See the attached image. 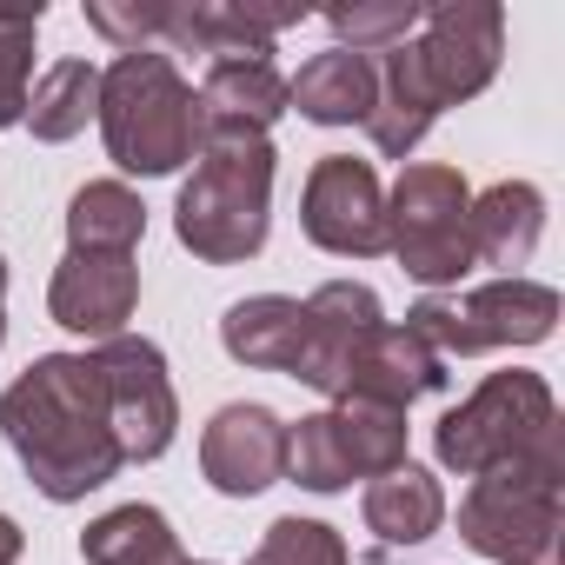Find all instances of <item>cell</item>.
<instances>
[{
    "label": "cell",
    "mask_w": 565,
    "mask_h": 565,
    "mask_svg": "<svg viewBox=\"0 0 565 565\" xmlns=\"http://www.w3.org/2000/svg\"><path fill=\"white\" fill-rule=\"evenodd\" d=\"M386 313H380V294L373 287H360V279H327V287L307 300V347H300V373L294 380H307L313 393H340V373H347V360H353V347L380 327Z\"/></svg>",
    "instance_id": "2e32d148"
},
{
    "label": "cell",
    "mask_w": 565,
    "mask_h": 565,
    "mask_svg": "<svg viewBox=\"0 0 565 565\" xmlns=\"http://www.w3.org/2000/svg\"><path fill=\"white\" fill-rule=\"evenodd\" d=\"M287 479H300L307 492H347L353 486L327 413H307L300 426H287Z\"/></svg>",
    "instance_id": "83f0119b"
},
{
    "label": "cell",
    "mask_w": 565,
    "mask_h": 565,
    "mask_svg": "<svg viewBox=\"0 0 565 565\" xmlns=\"http://www.w3.org/2000/svg\"><path fill=\"white\" fill-rule=\"evenodd\" d=\"M327 419H333V439H340V459L353 479H380V472L406 466V413L340 399V406H327Z\"/></svg>",
    "instance_id": "d4e9b609"
},
{
    "label": "cell",
    "mask_w": 565,
    "mask_h": 565,
    "mask_svg": "<svg viewBox=\"0 0 565 565\" xmlns=\"http://www.w3.org/2000/svg\"><path fill=\"white\" fill-rule=\"evenodd\" d=\"M220 347L253 366V373H300V347H307V300L287 294H253L239 307H226L220 320Z\"/></svg>",
    "instance_id": "d6986e66"
},
{
    "label": "cell",
    "mask_w": 565,
    "mask_h": 565,
    "mask_svg": "<svg viewBox=\"0 0 565 565\" xmlns=\"http://www.w3.org/2000/svg\"><path fill=\"white\" fill-rule=\"evenodd\" d=\"M100 134H107V153L114 167L140 173V180H160V173H180L193 153H200V120H193V87L180 81L173 54L160 47H140V54H120L107 74H100Z\"/></svg>",
    "instance_id": "7a4b0ae2"
},
{
    "label": "cell",
    "mask_w": 565,
    "mask_h": 565,
    "mask_svg": "<svg viewBox=\"0 0 565 565\" xmlns=\"http://www.w3.org/2000/svg\"><path fill=\"white\" fill-rule=\"evenodd\" d=\"M466 206H472V186L459 167L419 160L399 173V186L386 193V253H399L406 279H419V287H459L472 273Z\"/></svg>",
    "instance_id": "8992f818"
},
{
    "label": "cell",
    "mask_w": 565,
    "mask_h": 565,
    "mask_svg": "<svg viewBox=\"0 0 565 565\" xmlns=\"http://www.w3.org/2000/svg\"><path fill=\"white\" fill-rule=\"evenodd\" d=\"M273 147L266 140H220L200 147L193 180L180 186L173 233L206 266H239L266 246L273 226Z\"/></svg>",
    "instance_id": "3957f363"
},
{
    "label": "cell",
    "mask_w": 565,
    "mask_h": 565,
    "mask_svg": "<svg viewBox=\"0 0 565 565\" xmlns=\"http://www.w3.org/2000/svg\"><path fill=\"white\" fill-rule=\"evenodd\" d=\"M545 233V193L532 180H499L466 206V239H472V266H505V279L532 259Z\"/></svg>",
    "instance_id": "ac0fdd59"
},
{
    "label": "cell",
    "mask_w": 565,
    "mask_h": 565,
    "mask_svg": "<svg viewBox=\"0 0 565 565\" xmlns=\"http://www.w3.org/2000/svg\"><path fill=\"white\" fill-rule=\"evenodd\" d=\"M419 81L426 94L446 107L472 100L492 87L499 61H505V14L492 0H446V8H419V41H413Z\"/></svg>",
    "instance_id": "9c48e42d"
},
{
    "label": "cell",
    "mask_w": 565,
    "mask_h": 565,
    "mask_svg": "<svg viewBox=\"0 0 565 565\" xmlns=\"http://www.w3.org/2000/svg\"><path fill=\"white\" fill-rule=\"evenodd\" d=\"M433 452H439V466L459 472V479H479V472H492V466H519V459H552V452H565L552 386H545L539 373H492L486 386H472V399H459V406L439 419Z\"/></svg>",
    "instance_id": "5b68a950"
},
{
    "label": "cell",
    "mask_w": 565,
    "mask_h": 565,
    "mask_svg": "<svg viewBox=\"0 0 565 565\" xmlns=\"http://www.w3.org/2000/svg\"><path fill=\"white\" fill-rule=\"evenodd\" d=\"M307 21L300 0H287V8H239V0H180V8H167V28L160 41L173 47H193V54H213V61H266L273 54V34Z\"/></svg>",
    "instance_id": "9a60e30c"
},
{
    "label": "cell",
    "mask_w": 565,
    "mask_h": 565,
    "mask_svg": "<svg viewBox=\"0 0 565 565\" xmlns=\"http://www.w3.org/2000/svg\"><path fill=\"white\" fill-rule=\"evenodd\" d=\"M94 366H100V386H107V419H114L120 459L127 466L160 459L180 433V399H173V380H167V353L140 333H120V340L94 347Z\"/></svg>",
    "instance_id": "ba28073f"
},
{
    "label": "cell",
    "mask_w": 565,
    "mask_h": 565,
    "mask_svg": "<svg viewBox=\"0 0 565 565\" xmlns=\"http://www.w3.org/2000/svg\"><path fill=\"white\" fill-rule=\"evenodd\" d=\"M200 472L226 499H253L287 479V419L273 406H220L200 433Z\"/></svg>",
    "instance_id": "7c38bea8"
},
{
    "label": "cell",
    "mask_w": 565,
    "mask_h": 565,
    "mask_svg": "<svg viewBox=\"0 0 565 565\" xmlns=\"http://www.w3.org/2000/svg\"><path fill=\"white\" fill-rule=\"evenodd\" d=\"M186 565H206V558H186Z\"/></svg>",
    "instance_id": "d6a6232c"
},
{
    "label": "cell",
    "mask_w": 565,
    "mask_h": 565,
    "mask_svg": "<svg viewBox=\"0 0 565 565\" xmlns=\"http://www.w3.org/2000/svg\"><path fill=\"white\" fill-rule=\"evenodd\" d=\"M0 300H8V259H0ZM0 347H8V313H0Z\"/></svg>",
    "instance_id": "1f68e13d"
},
{
    "label": "cell",
    "mask_w": 565,
    "mask_h": 565,
    "mask_svg": "<svg viewBox=\"0 0 565 565\" xmlns=\"http://www.w3.org/2000/svg\"><path fill=\"white\" fill-rule=\"evenodd\" d=\"M446 380H452V373H446V360H439L433 347H419L406 327H386V320H380V327L353 347L333 406H340V399H366V406H393V413H406L413 399L446 393Z\"/></svg>",
    "instance_id": "4fadbf2b"
},
{
    "label": "cell",
    "mask_w": 565,
    "mask_h": 565,
    "mask_svg": "<svg viewBox=\"0 0 565 565\" xmlns=\"http://www.w3.org/2000/svg\"><path fill=\"white\" fill-rule=\"evenodd\" d=\"M0 433H8L14 459L54 505L100 492L127 466L114 419H107V386H100L94 353H41L0 393Z\"/></svg>",
    "instance_id": "6da1fadb"
},
{
    "label": "cell",
    "mask_w": 565,
    "mask_h": 565,
    "mask_svg": "<svg viewBox=\"0 0 565 565\" xmlns=\"http://www.w3.org/2000/svg\"><path fill=\"white\" fill-rule=\"evenodd\" d=\"M94 114H100V67H94V61H54V67L34 81V94H28V127H34V140H47V147L74 140Z\"/></svg>",
    "instance_id": "cb8c5ba5"
},
{
    "label": "cell",
    "mask_w": 565,
    "mask_h": 565,
    "mask_svg": "<svg viewBox=\"0 0 565 565\" xmlns=\"http://www.w3.org/2000/svg\"><path fill=\"white\" fill-rule=\"evenodd\" d=\"M87 28H94V34H107L120 54H140V47H153V41H160L167 8H160V0H153V8H140V0H87Z\"/></svg>",
    "instance_id": "f546056e"
},
{
    "label": "cell",
    "mask_w": 565,
    "mask_h": 565,
    "mask_svg": "<svg viewBox=\"0 0 565 565\" xmlns=\"http://www.w3.org/2000/svg\"><path fill=\"white\" fill-rule=\"evenodd\" d=\"M300 226L320 253H340V259L386 253V193H380L373 160L320 153L307 173V193H300Z\"/></svg>",
    "instance_id": "30bf717a"
},
{
    "label": "cell",
    "mask_w": 565,
    "mask_h": 565,
    "mask_svg": "<svg viewBox=\"0 0 565 565\" xmlns=\"http://www.w3.org/2000/svg\"><path fill=\"white\" fill-rule=\"evenodd\" d=\"M439 120V100L426 94L419 81V61H413V41L373 54V114H366V134L386 160H406Z\"/></svg>",
    "instance_id": "e0dca14e"
},
{
    "label": "cell",
    "mask_w": 565,
    "mask_h": 565,
    "mask_svg": "<svg viewBox=\"0 0 565 565\" xmlns=\"http://www.w3.org/2000/svg\"><path fill=\"white\" fill-rule=\"evenodd\" d=\"M459 539L499 565H565V452L479 472L459 499Z\"/></svg>",
    "instance_id": "277c9868"
},
{
    "label": "cell",
    "mask_w": 565,
    "mask_h": 565,
    "mask_svg": "<svg viewBox=\"0 0 565 565\" xmlns=\"http://www.w3.org/2000/svg\"><path fill=\"white\" fill-rule=\"evenodd\" d=\"M140 307V266L134 253H87L67 246V259L54 266V287H47V313L54 327L81 333V340H120L127 320Z\"/></svg>",
    "instance_id": "8fae6325"
},
{
    "label": "cell",
    "mask_w": 565,
    "mask_h": 565,
    "mask_svg": "<svg viewBox=\"0 0 565 565\" xmlns=\"http://www.w3.org/2000/svg\"><path fill=\"white\" fill-rule=\"evenodd\" d=\"M287 107H300L320 127H353V120L366 127V114H373V61L366 54H347V47L313 54L287 81Z\"/></svg>",
    "instance_id": "44dd1931"
},
{
    "label": "cell",
    "mask_w": 565,
    "mask_h": 565,
    "mask_svg": "<svg viewBox=\"0 0 565 565\" xmlns=\"http://www.w3.org/2000/svg\"><path fill=\"white\" fill-rule=\"evenodd\" d=\"M360 519H366V532H380V545H426L446 525V492L426 466L406 459V466H393L366 486Z\"/></svg>",
    "instance_id": "ffe728a7"
},
{
    "label": "cell",
    "mask_w": 565,
    "mask_h": 565,
    "mask_svg": "<svg viewBox=\"0 0 565 565\" xmlns=\"http://www.w3.org/2000/svg\"><path fill=\"white\" fill-rule=\"evenodd\" d=\"M81 558L87 565H186L180 532L167 525L160 505H114L81 532Z\"/></svg>",
    "instance_id": "7402d4cb"
},
{
    "label": "cell",
    "mask_w": 565,
    "mask_h": 565,
    "mask_svg": "<svg viewBox=\"0 0 565 565\" xmlns=\"http://www.w3.org/2000/svg\"><path fill=\"white\" fill-rule=\"evenodd\" d=\"M327 28L340 34L347 54H386L399 41H413L419 28V0H353V8H327Z\"/></svg>",
    "instance_id": "484cf974"
},
{
    "label": "cell",
    "mask_w": 565,
    "mask_h": 565,
    "mask_svg": "<svg viewBox=\"0 0 565 565\" xmlns=\"http://www.w3.org/2000/svg\"><path fill=\"white\" fill-rule=\"evenodd\" d=\"M552 327H558V294L525 273L452 294V300L433 294L406 313V333L419 347H433L439 360H466V353H492V347H539V340H552Z\"/></svg>",
    "instance_id": "52a82bcc"
},
{
    "label": "cell",
    "mask_w": 565,
    "mask_h": 565,
    "mask_svg": "<svg viewBox=\"0 0 565 565\" xmlns=\"http://www.w3.org/2000/svg\"><path fill=\"white\" fill-rule=\"evenodd\" d=\"M246 565H353V552H347V539L333 525L287 512V519L266 525V539H259V552Z\"/></svg>",
    "instance_id": "4316f807"
},
{
    "label": "cell",
    "mask_w": 565,
    "mask_h": 565,
    "mask_svg": "<svg viewBox=\"0 0 565 565\" xmlns=\"http://www.w3.org/2000/svg\"><path fill=\"white\" fill-rule=\"evenodd\" d=\"M34 28H41V14H0V127H21L28 120Z\"/></svg>",
    "instance_id": "f1b7e54d"
},
{
    "label": "cell",
    "mask_w": 565,
    "mask_h": 565,
    "mask_svg": "<svg viewBox=\"0 0 565 565\" xmlns=\"http://www.w3.org/2000/svg\"><path fill=\"white\" fill-rule=\"evenodd\" d=\"M287 114V74L273 61H213L200 94H193V120H200V147L220 140H266V127Z\"/></svg>",
    "instance_id": "5bb4252c"
},
{
    "label": "cell",
    "mask_w": 565,
    "mask_h": 565,
    "mask_svg": "<svg viewBox=\"0 0 565 565\" xmlns=\"http://www.w3.org/2000/svg\"><path fill=\"white\" fill-rule=\"evenodd\" d=\"M14 558H21V525L0 512V565H14Z\"/></svg>",
    "instance_id": "4dcf8cb0"
},
{
    "label": "cell",
    "mask_w": 565,
    "mask_h": 565,
    "mask_svg": "<svg viewBox=\"0 0 565 565\" xmlns=\"http://www.w3.org/2000/svg\"><path fill=\"white\" fill-rule=\"evenodd\" d=\"M147 233V206L127 180H87L74 200H67V246H87V253H134Z\"/></svg>",
    "instance_id": "603a6c76"
}]
</instances>
